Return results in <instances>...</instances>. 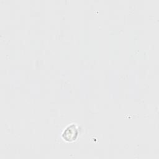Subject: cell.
I'll return each mask as SVG.
<instances>
[{
    "label": "cell",
    "mask_w": 159,
    "mask_h": 159,
    "mask_svg": "<svg viewBox=\"0 0 159 159\" xmlns=\"http://www.w3.org/2000/svg\"><path fill=\"white\" fill-rule=\"evenodd\" d=\"M78 135V129L75 125H71L68 127L63 132V137L65 140L73 141L76 139Z\"/></svg>",
    "instance_id": "6da1fadb"
}]
</instances>
